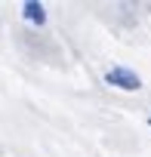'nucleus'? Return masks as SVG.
<instances>
[{"instance_id": "1", "label": "nucleus", "mask_w": 151, "mask_h": 157, "mask_svg": "<svg viewBox=\"0 0 151 157\" xmlns=\"http://www.w3.org/2000/svg\"><path fill=\"white\" fill-rule=\"evenodd\" d=\"M105 80H108L111 86H117V90H126V93H136V90H142L139 74H133L130 68H111V71L105 74Z\"/></svg>"}, {"instance_id": "2", "label": "nucleus", "mask_w": 151, "mask_h": 157, "mask_svg": "<svg viewBox=\"0 0 151 157\" xmlns=\"http://www.w3.org/2000/svg\"><path fill=\"white\" fill-rule=\"evenodd\" d=\"M22 16L28 22H34V25L46 22V10H43V3H37V0H25V3H22Z\"/></svg>"}]
</instances>
